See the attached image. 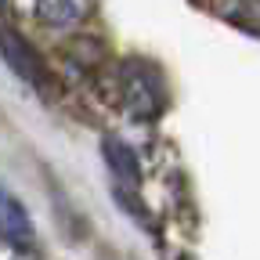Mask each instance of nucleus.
<instances>
[{
	"mask_svg": "<svg viewBox=\"0 0 260 260\" xmlns=\"http://www.w3.org/2000/svg\"><path fill=\"white\" fill-rule=\"evenodd\" d=\"M4 4H8V0H0V8H4Z\"/></svg>",
	"mask_w": 260,
	"mask_h": 260,
	"instance_id": "obj_6",
	"label": "nucleus"
},
{
	"mask_svg": "<svg viewBox=\"0 0 260 260\" xmlns=\"http://www.w3.org/2000/svg\"><path fill=\"white\" fill-rule=\"evenodd\" d=\"M102 155H105L109 170L116 174L119 184L138 188V181H141V162H138V152L130 148L126 141H119V138H105V141H102Z\"/></svg>",
	"mask_w": 260,
	"mask_h": 260,
	"instance_id": "obj_3",
	"label": "nucleus"
},
{
	"mask_svg": "<svg viewBox=\"0 0 260 260\" xmlns=\"http://www.w3.org/2000/svg\"><path fill=\"white\" fill-rule=\"evenodd\" d=\"M119 94L134 119H155L167 105V87L155 65L148 61H126L119 69Z\"/></svg>",
	"mask_w": 260,
	"mask_h": 260,
	"instance_id": "obj_1",
	"label": "nucleus"
},
{
	"mask_svg": "<svg viewBox=\"0 0 260 260\" xmlns=\"http://www.w3.org/2000/svg\"><path fill=\"white\" fill-rule=\"evenodd\" d=\"M0 58H4L11 65V73L22 76L25 83L47 87V65H44V58L32 51L15 29H8V25H0Z\"/></svg>",
	"mask_w": 260,
	"mask_h": 260,
	"instance_id": "obj_2",
	"label": "nucleus"
},
{
	"mask_svg": "<svg viewBox=\"0 0 260 260\" xmlns=\"http://www.w3.org/2000/svg\"><path fill=\"white\" fill-rule=\"evenodd\" d=\"M37 11L47 25H73L87 15V0H37Z\"/></svg>",
	"mask_w": 260,
	"mask_h": 260,
	"instance_id": "obj_5",
	"label": "nucleus"
},
{
	"mask_svg": "<svg viewBox=\"0 0 260 260\" xmlns=\"http://www.w3.org/2000/svg\"><path fill=\"white\" fill-rule=\"evenodd\" d=\"M0 232H4L11 242H32V224H29L25 210L4 188H0Z\"/></svg>",
	"mask_w": 260,
	"mask_h": 260,
	"instance_id": "obj_4",
	"label": "nucleus"
}]
</instances>
